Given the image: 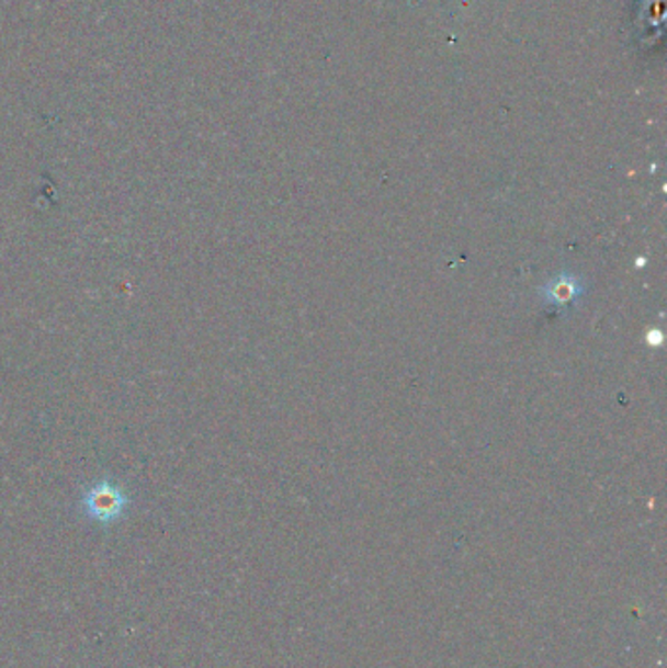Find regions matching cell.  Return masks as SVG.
<instances>
[{
    "mask_svg": "<svg viewBox=\"0 0 667 668\" xmlns=\"http://www.w3.org/2000/svg\"><path fill=\"white\" fill-rule=\"evenodd\" d=\"M82 505H84V510L92 520L109 524V522H114L124 514L127 499L126 495L114 485L100 483L94 489L87 492Z\"/></svg>",
    "mask_w": 667,
    "mask_h": 668,
    "instance_id": "cell-1",
    "label": "cell"
},
{
    "mask_svg": "<svg viewBox=\"0 0 667 668\" xmlns=\"http://www.w3.org/2000/svg\"><path fill=\"white\" fill-rule=\"evenodd\" d=\"M584 292H586V285H584V282L579 278L562 274V276L554 278L551 284L544 285L542 295L551 304L569 305L574 304Z\"/></svg>",
    "mask_w": 667,
    "mask_h": 668,
    "instance_id": "cell-2",
    "label": "cell"
}]
</instances>
